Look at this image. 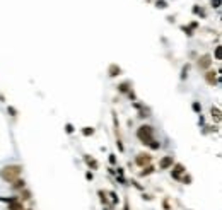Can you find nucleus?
Segmentation results:
<instances>
[{
	"label": "nucleus",
	"instance_id": "dca6fc26",
	"mask_svg": "<svg viewBox=\"0 0 222 210\" xmlns=\"http://www.w3.org/2000/svg\"><path fill=\"white\" fill-rule=\"evenodd\" d=\"M31 197H33V195H31V191L29 190H21V197H19V200L21 201H26V200H31Z\"/></svg>",
	"mask_w": 222,
	"mask_h": 210
},
{
	"label": "nucleus",
	"instance_id": "aec40b11",
	"mask_svg": "<svg viewBox=\"0 0 222 210\" xmlns=\"http://www.w3.org/2000/svg\"><path fill=\"white\" fill-rule=\"evenodd\" d=\"M147 147H150V149H152V150H159V149H161V142H157L156 138H154V140L150 142V144H149Z\"/></svg>",
	"mask_w": 222,
	"mask_h": 210
},
{
	"label": "nucleus",
	"instance_id": "393cba45",
	"mask_svg": "<svg viewBox=\"0 0 222 210\" xmlns=\"http://www.w3.org/2000/svg\"><path fill=\"white\" fill-rule=\"evenodd\" d=\"M181 31H183L186 36H193V31H192V27H186V26H181Z\"/></svg>",
	"mask_w": 222,
	"mask_h": 210
},
{
	"label": "nucleus",
	"instance_id": "c756f323",
	"mask_svg": "<svg viewBox=\"0 0 222 210\" xmlns=\"http://www.w3.org/2000/svg\"><path fill=\"white\" fill-rule=\"evenodd\" d=\"M86 180L87 181H92V180H94V174H92V171H87L86 173Z\"/></svg>",
	"mask_w": 222,
	"mask_h": 210
},
{
	"label": "nucleus",
	"instance_id": "1a4fd4ad",
	"mask_svg": "<svg viewBox=\"0 0 222 210\" xmlns=\"http://www.w3.org/2000/svg\"><path fill=\"white\" fill-rule=\"evenodd\" d=\"M108 75L109 77H118V75H122V67L116 63H111L108 67Z\"/></svg>",
	"mask_w": 222,
	"mask_h": 210
},
{
	"label": "nucleus",
	"instance_id": "f3484780",
	"mask_svg": "<svg viewBox=\"0 0 222 210\" xmlns=\"http://www.w3.org/2000/svg\"><path fill=\"white\" fill-rule=\"evenodd\" d=\"M188 72H190V63H186V65H183V69H181V80H185V79L188 77Z\"/></svg>",
	"mask_w": 222,
	"mask_h": 210
},
{
	"label": "nucleus",
	"instance_id": "7c9ffc66",
	"mask_svg": "<svg viewBox=\"0 0 222 210\" xmlns=\"http://www.w3.org/2000/svg\"><path fill=\"white\" fill-rule=\"evenodd\" d=\"M109 164H116V155L109 154Z\"/></svg>",
	"mask_w": 222,
	"mask_h": 210
},
{
	"label": "nucleus",
	"instance_id": "20e7f679",
	"mask_svg": "<svg viewBox=\"0 0 222 210\" xmlns=\"http://www.w3.org/2000/svg\"><path fill=\"white\" fill-rule=\"evenodd\" d=\"M212 55H209V53H205V55L198 56V60H196V67L200 70H209L210 67H212Z\"/></svg>",
	"mask_w": 222,
	"mask_h": 210
},
{
	"label": "nucleus",
	"instance_id": "f03ea898",
	"mask_svg": "<svg viewBox=\"0 0 222 210\" xmlns=\"http://www.w3.org/2000/svg\"><path fill=\"white\" fill-rule=\"evenodd\" d=\"M137 138H139L144 145H149L150 142L154 140V128L150 125H140L139 128H137Z\"/></svg>",
	"mask_w": 222,
	"mask_h": 210
},
{
	"label": "nucleus",
	"instance_id": "7ed1b4c3",
	"mask_svg": "<svg viewBox=\"0 0 222 210\" xmlns=\"http://www.w3.org/2000/svg\"><path fill=\"white\" fill-rule=\"evenodd\" d=\"M183 174H186V167H185L181 162H174L173 167H171V178L176 180V181H179Z\"/></svg>",
	"mask_w": 222,
	"mask_h": 210
},
{
	"label": "nucleus",
	"instance_id": "a878e982",
	"mask_svg": "<svg viewBox=\"0 0 222 210\" xmlns=\"http://www.w3.org/2000/svg\"><path fill=\"white\" fill-rule=\"evenodd\" d=\"M116 147H118V149H120V152H125V145H123V142L120 140V138H118V140H116Z\"/></svg>",
	"mask_w": 222,
	"mask_h": 210
},
{
	"label": "nucleus",
	"instance_id": "f8f14e48",
	"mask_svg": "<svg viewBox=\"0 0 222 210\" xmlns=\"http://www.w3.org/2000/svg\"><path fill=\"white\" fill-rule=\"evenodd\" d=\"M154 173H156V167H154L152 164H149V166L142 167V171L139 173V176L140 178H145V176H150V174H154Z\"/></svg>",
	"mask_w": 222,
	"mask_h": 210
},
{
	"label": "nucleus",
	"instance_id": "4be33fe9",
	"mask_svg": "<svg viewBox=\"0 0 222 210\" xmlns=\"http://www.w3.org/2000/svg\"><path fill=\"white\" fill-rule=\"evenodd\" d=\"M156 7L157 9H167V2H166V0H157Z\"/></svg>",
	"mask_w": 222,
	"mask_h": 210
},
{
	"label": "nucleus",
	"instance_id": "b1692460",
	"mask_svg": "<svg viewBox=\"0 0 222 210\" xmlns=\"http://www.w3.org/2000/svg\"><path fill=\"white\" fill-rule=\"evenodd\" d=\"M65 132L69 133V135H72V133L75 132V128H74V125H72V123H67V125H65Z\"/></svg>",
	"mask_w": 222,
	"mask_h": 210
},
{
	"label": "nucleus",
	"instance_id": "f704fd0d",
	"mask_svg": "<svg viewBox=\"0 0 222 210\" xmlns=\"http://www.w3.org/2000/svg\"><path fill=\"white\" fill-rule=\"evenodd\" d=\"M24 210H33V208H24Z\"/></svg>",
	"mask_w": 222,
	"mask_h": 210
},
{
	"label": "nucleus",
	"instance_id": "4468645a",
	"mask_svg": "<svg viewBox=\"0 0 222 210\" xmlns=\"http://www.w3.org/2000/svg\"><path fill=\"white\" fill-rule=\"evenodd\" d=\"M97 197H99V201L103 205H109V200H108V193L103 191V190H97Z\"/></svg>",
	"mask_w": 222,
	"mask_h": 210
},
{
	"label": "nucleus",
	"instance_id": "6e6552de",
	"mask_svg": "<svg viewBox=\"0 0 222 210\" xmlns=\"http://www.w3.org/2000/svg\"><path fill=\"white\" fill-rule=\"evenodd\" d=\"M10 188L16 190V191L24 190V188H26V181H24V178H17V180H14L12 183H10Z\"/></svg>",
	"mask_w": 222,
	"mask_h": 210
},
{
	"label": "nucleus",
	"instance_id": "5701e85b",
	"mask_svg": "<svg viewBox=\"0 0 222 210\" xmlns=\"http://www.w3.org/2000/svg\"><path fill=\"white\" fill-rule=\"evenodd\" d=\"M179 181H183V184H192V176H190V174H183Z\"/></svg>",
	"mask_w": 222,
	"mask_h": 210
},
{
	"label": "nucleus",
	"instance_id": "72a5a7b5",
	"mask_svg": "<svg viewBox=\"0 0 222 210\" xmlns=\"http://www.w3.org/2000/svg\"><path fill=\"white\" fill-rule=\"evenodd\" d=\"M123 210H130V205H128V201L125 200V207H123Z\"/></svg>",
	"mask_w": 222,
	"mask_h": 210
},
{
	"label": "nucleus",
	"instance_id": "ddd939ff",
	"mask_svg": "<svg viewBox=\"0 0 222 210\" xmlns=\"http://www.w3.org/2000/svg\"><path fill=\"white\" fill-rule=\"evenodd\" d=\"M84 161H86V164H87L89 169H97V161L96 159L89 157V155H84Z\"/></svg>",
	"mask_w": 222,
	"mask_h": 210
},
{
	"label": "nucleus",
	"instance_id": "473e14b6",
	"mask_svg": "<svg viewBox=\"0 0 222 210\" xmlns=\"http://www.w3.org/2000/svg\"><path fill=\"white\" fill-rule=\"evenodd\" d=\"M132 184H133V186H135V188H137V190H142V186H140V184H139V183H137V181H132Z\"/></svg>",
	"mask_w": 222,
	"mask_h": 210
},
{
	"label": "nucleus",
	"instance_id": "6ab92c4d",
	"mask_svg": "<svg viewBox=\"0 0 222 210\" xmlns=\"http://www.w3.org/2000/svg\"><path fill=\"white\" fill-rule=\"evenodd\" d=\"M108 195L111 197V205H116L118 201H120V197L116 195V191H108Z\"/></svg>",
	"mask_w": 222,
	"mask_h": 210
},
{
	"label": "nucleus",
	"instance_id": "0eeeda50",
	"mask_svg": "<svg viewBox=\"0 0 222 210\" xmlns=\"http://www.w3.org/2000/svg\"><path fill=\"white\" fill-rule=\"evenodd\" d=\"M174 164V157L173 155H164V157L159 159V171H166V169H171Z\"/></svg>",
	"mask_w": 222,
	"mask_h": 210
},
{
	"label": "nucleus",
	"instance_id": "a211bd4d",
	"mask_svg": "<svg viewBox=\"0 0 222 210\" xmlns=\"http://www.w3.org/2000/svg\"><path fill=\"white\" fill-rule=\"evenodd\" d=\"M82 135H84V137H91V135H94V128H92V126H84V128H82Z\"/></svg>",
	"mask_w": 222,
	"mask_h": 210
},
{
	"label": "nucleus",
	"instance_id": "2f4dec72",
	"mask_svg": "<svg viewBox=\"0 0 222 210\" xmlns=\"http://www.w3.org/2000/svg\"><path fill=\"white\" fill-rule=\"evenodd\" d=\"M162 207H164L166 210H171V207H169V201H167V198H164V201H162Z\"/></svg>",
	"mask_w": 222,
	"mask_h": 210
},
{
	"label": "nucleus",
	"instance_id": "cd10ccee",
	"mask_svg": "<svg viewBox=\"0 0 222 210\" xmlns=\"http://www.w3.org/2000/svg\"><path fill=\"white\" fill-rule=\"evenodd\" d=\"M213 55H215V60H220V46H215V52H213Z\"/></svg>",
	"mask_w": 222,
	"mask_h": 210
},
{
	"label": "nucleus",
	"instance_id": "423d86ee",
	"mask_svg": "<svg viewBox=\"0 0 222 210\" xmlns=\"http://www.w3.org/2000/svg\"><path fill=\"white\" fill-rule=\"evenodd\" d=\"M203 77H205V80H207V84L209 86H217L219 84V72L217 70H205V73H203Z\"/></svg>",
	"mask_w": 222,
	"mask_h": 210
},
{
	"label": "nucleus",
	"instance_id": "bb28decb",
	"mask_svg": "<svg viewBox=\"0 0 222 210\" xmlns=\"http://www.w3.org/2000/svg\"><path fill=\"white\" fill-rule=\"evenodd\" d=\"M210 5H212L213 9H219L220 7V0H210Z\"/></svg>",
	"mask_w": 222,
	"mask_h": 210
},
{
	"label": "nucleus",
	"instance_id": "9d476101",
	"mask_svg": "<svg viewBox=\"0 0 222 210\" xmlns=\"http://www.w3.org/2000/svg\"><path fill=\"white\" fill-rule=\"evenodd\" d=\"M210 116H212V118L217 121V123H220V120H222L220 108H219V106H212V108H210Z\"/></svg>",
	"mask_w": 222,
	"mask_h": 210
},
{
	"label": "nucleus",
	"instance_id": "9b49d317",
	"mask_svg": "<svg viewBox=\"0 0 222 210\" xmlns=\"http://www.w3.org/2000/svg\"><path fill=\"white\" fill-rule=\"evenodd\" d=\"M7 210H24L26 207H24V201H21L17 198V200H14V201H10V203H7Z\"/></svg>",
	"mask_w": 222,
	"mask_h": 210
},
{
	"label": "nucleus",
	"instance_id": "412c9836",
	"mask_svg": "<svg viewBox=\"0 0 222 210\" xmlns=\"http://www.w3.org/2000/svg\"><path fill=\"white\" fill-rule=\"evenodd\" d=\"M192 108H193V111H195V113H198V115H200V113H202V104L198 103V101H193Z\"/></svg>",
	"mask_w": 222,
	"mask_h": 210
},
{
	"label": "nucleus",
	"instance_id": "f257e3e1",
	"mask_svg": "<svg viewBox=\"0 0 222 210\" xmlns=\"http://www.w3.org/2000/svg\"><path fill=\"white\" fill-rule=\"evenodd\" d=\"M21 174H22L21 164H7L0 169V178H2V181H7V183H12L14 180L21 178Z\"/></svg>",
	"mask_w": 222,
	"mask_h": 210
},
{
	"label": "nucleus",
	"instance_id": "2eb2a0df",
	"mask_svg": "<svg viewBox=\"0 0 222 210\" xmlns=\"http://www.w3.org/2000/svg\"><path fill=\"white\" fill-rule=\"evenodd\" d=\"M130 86H132V82H122V84L118 86V91H120V92H123V94H128V92L132 91Z\"/></svg>",
	"mask_w": 222,
	"mask_h": 210
},
{
	"label": "nucleus",
	"instance_id": "c85d7f7f",
	"mask_svg": "<svg viewBox=\"0 0 222 210\" xmlns=\"http://www.w3.org/2000/svg\"><path fill=\"white\" fill-rule=\"evenodd\" d=\"M7 113H10V116H16V115H17V109L12 108V106H9V108H7Z\"/></svg>",
	"mask_w": 222,
	"mask_h": 210
},
{
	"label": "nucleus",
	"instance_id": "39448f33",
	"mask_svg": "<svg viewBox=\"0 0 222 210\" xmlns=\"http://www.w3.org/2000/svg\"><path fill=\"white\" fill-rule=\"evenodd\" d=\"M135 164L139 167L149 166V164H152V155L149 154V152H140V154H137V157H135Z\"/></svg>",
	"mask_w": 222,
	"mask_h": 210
}]
</instances>
